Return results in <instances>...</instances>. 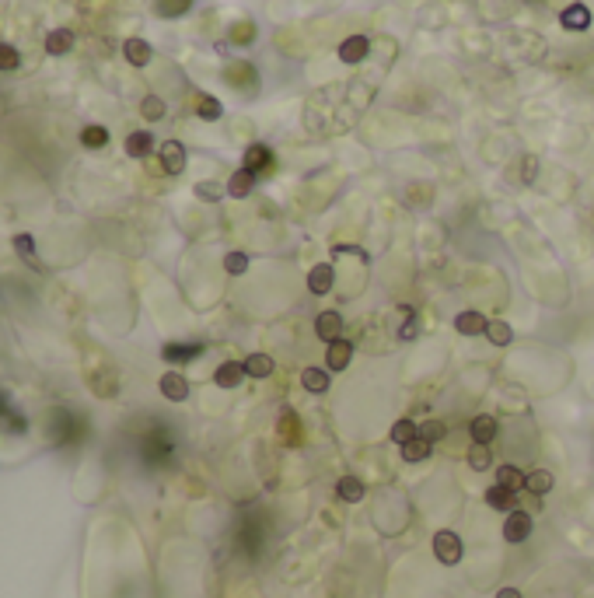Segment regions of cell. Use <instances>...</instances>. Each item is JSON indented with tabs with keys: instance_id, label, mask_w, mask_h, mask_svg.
Instances as JSON below:
<instances>
[{
	"instance_id": "obj_1",
	"label": "cell",
	"mask_w": 594,
	"mask_h": 598,
	"mask_svg": "<svg viewBox=\"0 0 594 598\" xmlns=\"http://www.w3.org/2000/svg\"><path fill=\"white\" fill-rule=\"evenodd\" d=\"M434 556H437L444 567H458V563H462V556H465V546H462L458 532L441 528V532L434 535Z\"/></svg>"
},
{
	"instance_id": "obj_2",
	"label": "cell",
	"mask_w": 594,
	"mask_h": 598,
	"mask_svg": "<svg viewBox=\"0 0 594 598\" xmlns=\"http://www.w3.org/2000/svg\"><path fill=\"white\" fill-rule=\"evenodd\" d=\"M531 528H535L531 514L517 507V511H510V514H507V521H503V539L517 546V542H524V539L531 535Z\"/></svg>"
},
{
	"instance_id": "obj_3",
	"label": "cell",
	"mask_w": 594,
	"mask_h": 598,
	"mask_svg": "<svg viewBox=\"0 0 594 598\" xmlns=\"http://www.w3.org/2000/svg\"><path fill=\"white\" fill-rule=\"evenodd\" d=\"M455 329H458L462 336H486L490 318H486L479 308H465V311H458V315H455Z\"/></svg>"
},
{
	"instance_id": "obj_4",
	"label": "cell",
	"mask_w": 594,
	"mask_h": 598,
	"mask_svg": "<svg viewBox=\"0 0 594 598\" xmlns=\"http://www.w3.org/2000/svg\"><path fill=\"white\" fill-rule=\"evenodd\" d=\"M315 336H318V340H325V343L339 340V336H343V315H339V311H332V308L318 311V318H315Z\"/></svg>"
},
{
	"instance_id": "obj_5",
	"label": "cell",
	"mask_w": 594,
	"mask_h": 598,
	"mask_svg": "<svg viewBox=\"0 0 594 598\" xmlns=\"http://www.w3.org/2000/svg\"><path fill=\"white\" fill-rule=\"evenodd\" d=\"M350 361H353V343H350V340L339 336V340L325 343V364H329L332 371H346Z\"/></svg>"
},
{
	"instance_id": "obj_6",
	"label": "cell",
	"mask_w": 594,
	"mask_h": 598,
	"mask_svg": "<svg viewBox=\"0 0 594 598\" xmlns=\"http://www.w3.org/2000/svg\"><path fill=\"white\" fill-rule=\"evenodd\" d=\"M158 154H161V168H165L168 175H179V172H186V147H182L179 140H165Z\"/></svg>"
},
{
	"instance_id": "obj_7",
	"label": "cell",
	"mask_w": 594,
	"mask_h": 598,
	"mask_svg": "<svg viewBox=\"0 0 594 598\" xmlns=\"http://www.w3.org/2000/svg\"><path fill=\"white\" fill-rule=\"evenodd\" d=\"M241 168H245V172H252V175H259V172H270V168H273V151H270L266 144H248Z\"/></svg>"
},
{
	"instance_id": "obj_8",
	"label": "cell",
	"mask_w": 594,
	"mask_h": 598,
	"mask_svg": "<svg viewBox=\"0 0 594 598\" xmlns=\"http://www.w3.org/2000/svg\"><path fill=\"white\" fill-rule=\"evenodd\" d=\"M560 25H563L567 32H584V28H591V7H588V4H570V7H563Z\"/></svg>"
},
{
	"instance_id": "obj_9",
	"label": "cell",
	"mask_w": 594,
	"mask_h": 598,
	"mask_svg": "<svg viewBox=\"0 0 594 598\" xmlns=\"http://www.w3.org/2000/svg\"><path fill=\"white\" fill-rule=\"evenodd\" d=\"M158 389H161V396L168 399V402H182V399L189 396V382H186V375H179V371H165L161 382H158Z\"/></svg>"
},
{
	"instance_id": "obj_10",
	"label": "cell",
	"mask_w": 594,
	"mask_h": 598,
	"mask_svg": "<svg viewBox=\"0 0 594 598\" xmlns=\"http://www.w3.org/2000/svg\"><path fill=\"white\" fill-rule=\"evenodd\" d=\"M367 53H371V39L367 35H350V39L339 42V60L343 63H360Z\"/></svg>"
},
{
	"instance_id": "obj_11",
	"label": "cell",
	"mask_w": 594,
	"mask_h": 598,
	"mask_svg": "<svg viewBox=\"0 0 594 598\" xmlns=\"http://www.w3.org/2000/svg\"><path fill=\"white\" fill-rule=\"evenodd\" d=\"M332 280H336L332 263H318V266H311V273H308V291L322 298V294H329V291H332Z\"/></svg>"
},
{
	"instance_id": "obj_12",
	"label": "cell",
	"mask_w": 594,
	"mask_h": 598,
	"mask_svg": "<svg viewBox=\"0 0 594 598\" xmlns=\"http://www.w3.org/2000/svg\"><path fill=\"white\" fill-rule=\"evenodd\" d=\"M496 420L490 413H479L472 423H469V437H472V444H493L496 441Z\"/></svg>"
},
{
	"instance_id": "obj_13",
	"label": "cell",
	"mask_w": 594,
	"mask_h": 598,
	"mask_svg": "<svg viewBox=\"0 0 594 598\" xmlns=\"http://www.w3.org/2000/svg\"><path fill=\"white\" fill-rule=\"evenodd\" d=\"M122 56H126L129 67H147L151 56H154V49H151V42H144V39H126V42H122Z\"/></svg>"
},
{
	"instance_id": "obj_14",
	"label": "cell",
	"mask_w": 594,
	"mask_h": 598,
	"mask_svg": "<svg viewBox=\"0 0 594 598\" xmlns=\"http://www.w3.org/2000/svg\"><path fill=\"white\" fill-rule=\"evenodd\" d=\"M241 378H245V364H241V361H224V364L213 371V382H217L220 389H238Z\"/></svg>"
},
{
	"instance_id": "obj_15",
	"label": "cell",
	"mask_w": 594,
	"mask_h": 598,
	"mask_svg": "<svg viewBox=\"0 0 594 598\" xmlns=\"http://www.w3.org/2000/svg\"><path fill=\"white\" fill-rule=\"evenodd\" d=\"M552 487H556V476H552L549 469H531V473H524V490H528L531 497H545Z\"/></svg>"
},
{
	"instance_id": "obj_16",
	"label": "cell",
	"mask_w": 594,
	"mask_h": 598,
	"mask_svg": "<svg viewBox=\"0 0 594 598\" xmlns=\"http://www.w3.org/2000/svg\"><path fill=\"white\" fill-rule=\"evenodd\" d=\"M486 504H490L493 511H500V514H510V511H517V494L507 490V487H500V483H493V487L486 490Z\"/></svg>"
},
{
	"instance_id": "obj_17",
	"label": "cell",
	"mask_w": 594,
	"mask_h": 598,
	"mask_svg": "<svg viewBox=\"0 0 594 598\" xmlns=\"http://www.w3.org/2000/svg\"><path fill=\"white\" fill-rule=\"evenodd\" d=\"M203 354V343H168L165 350H161V357L168 361V364H186V361H193Z\"/></svg>"
},
{
	"instance_id": "obj_18",
	"label": "cell",
	"mask_w": 594,
	"mask_h": 598,
	"mask_svg": "<svg viewBox=\"0 0 594 598\" xmlns=\"http://www.w3.org/2000/svg\"><path fill=\"white\" fill-rule=\"evenodd\" d=\"M74 49V32L70 28H53L49 35H46V53L49 56H63V53H70Z\"/></svg>"
},
{
	"instance_id": "obj_19",
	"label": "cell",
	"mask_w": 594,
	"mask_h": 598,
	"mask_svg": "<svg viewBox=\"0 0 594 598\" xmlns=\"http://www.w3.org/2000/svg\"><path fill=\"white\" fill-rule=\"evenodd\" d=\"M241 364H245V375H248V378H270L273 368H277L270 354H248Z\"/></svg>"
},
{
	"instance_id": "obj_20",
	"label": "cell",
	"mask_w": 594,
	"mask_h": 598,
	"mask_svg": "<svg viewBox=\"0 0 594 598\" xmlns=\"http://www.w3.org/2000/svg\"><path fill=\"white\" fill-rule=\"evenodd\" d=\"M151 151H154V137L147 130H137V133L126 137V154L129 158H147Z\"/></svg>"
},
{
	"instance_id": "obj_21",
	"label": "cell",
	"mask_w": 594,
	"mask_h": 598,
	"mask_svg": "<svg viewBox=\"0 0 594 598\" xmlns=\"http://www.w3.org/2000/svg\"><path fill=\"white\" fill-rule=\"evenodd\" d=\"M301 385H304L308 392L322 396V392H329V371H325V368H304V371H301Z\"/></svg>"
},
{
	"instance_id": "obj_22",
	"label": "cell",
	"mask_w": 594,
	"mask_h": 598,
	"mask_svg": "<svg viewBox=\"0 0 594 598\" xmlns=\"http://www.w3.org/2000/svg\"><path fill=\"white\" fill-rule=\"evenodd\" d=\"M336 497L346 500V504H357V500L364 497V480H360V476H339V483H336Z\"/></svg>"
},
{
	"instance_id": "obj_23",
	"label": "cell",
	"mask_w": 594,
	"mask_h": 598,
	"mask_svg": "<svg viewBox=\"0 0 594 598\" xmlns=\"http://www.w3.org/2000/svg\"><path fill=\"white\" fill-rule=\"evenodd\" d=\"M252 186H255V175H252V172H245V168H238V172L227 179V197L245 199L248 193H252Z\"/></svg>"
},
{
	"instance_id": "obj_24",
	"label": "cell",
	"mask_w": 594,
	"mask_h": 598,
	"mask_svg": "<svg viewBox=\"0 0 594 598\" xmlns=\"http://www.w3.org/2000/svg\"><path fill=\"white\" fill-rule=\"evenodd\" d=\"M430 451H434V444H430V441H423V437H416V441H409V444H402V448H398L402 462H423V459H430Z\"/></svg>"
},
{
	"instance_id": "obj_25",
	"label": "cell",
	"mask_w": 594,
	"mask_h": 598,
	"mask_svg": "<svg viewBox=\"0 0 594 598\" xmlns=\"http://www.w3.org/2000/svg\"><path fill=\"white\" fill-rule=\"evenodd\" d=\"M496 483L517 494V490H524V473H521L517 466H510V462H507V466H500V469H496Z\"/></svg>"
},
{
	"instance_id": "obj_26",
	"label": "cell",
	"mask_w": 594,
	"mask_h": 598,
	"mask_svg": "<svg viewBox=\"0 0 594 598\" xmlns=\"http://www.w3.org/2000/svg\"><path fill=\"white\" fill-rule=\"evenodd\" d=\"M388 437H392V444H409V441H416L419 437V427H416V420H396V427L388 430Z\"/></svg>"
},
{
	"instance_id": "obj_27",
	"label": "cell",
	"mask_w": 594,
	"mask_h": 598,
	"mask_svg": "<svg viewBox=\"0 0 594 598\" xmlns=\"http://www.w3.org/2000/svg\"><path fill=\"white\" fill-rule=\"evenodd\" d=\"M196 116L213 123V119H220V116H224V105L213 99V95H196Z\"/></svg>"
},
{
	"instance_id": "obj_28",
	"label": "cell",
	"mask_w": 594,
	"mask_h": 598,
	"mask_svg": "<svg viewBox=\"0 0 594 598\" xmlns=\"http://www.w3.org/2000/svg\"><path fill=\"white\" fill-rule=\"evenodd\" d=\"M469 466H472L476 473L490 469V466H493V451H490V444H472V448H469Z\"/></svg>"
},
{
	"instance_id": "obj_29",
	"label": "cell",
	"mask_w": 594,
	"mask_h": 598,
	"mask_svg": "<svg viewBox=\"0 0 594 598\" xmlns=\"http://www.w3.org/2000/svg\"><path fill=\"white\" fill-rule=\"evenodd\" d=\"M81 144L91 147V151H99V147L108 144V130H105V126H84V130H81Z\"/></svg>"
},
{
	"instance_id": "obj_30",
	"label": "cell",
	"mask_w": 594,
	"mask_h": 598,
	"mask_svg": "<svg viewBox=\"0 0 594 598\" xmlns=\"http://www.w3.org/2000/svg\"><path fill=\"white\" fill-rule=\"evenodd\" d=\"M486 336H490L493 347H510V343H514V329H510L507 322H490Z\"/></svg>"
},
{
	"instance_id": "obj_31",
	"label": "cell",
	"mask_w": 594,
	"mask_h": 598,
	"mask_svg": "<svg viewBox=\"0 0 594 598\" xmlns=\"http://www.w3.org/2000/svg\"><path fill=\"white\" fill-rule=\"evenodd\" d=\"M196 197L203 199V203H217V199L227 197V186H220V182H196Z\"/></svg>"
},
{
	"instance_id": "obj_32",
	"label": "cell",
	"mask_w": 594,
	"mask_h": 598,
	"mask_svg": "<svg viewBox=\"0 0 594 598\" xmlns=\"http://www.w3.org/2000/svg\"><path fill=\"white\" fill-rule=\"evenodd\" d=\"M398 315H402V325L396 329V336L398 340H412V336H416V311H412L409 304H402Z\"/></svg>"
},
{
	"instance_id": "obj_33",
	"label": "cell",
	"mask_w": 594,
	"mask_h": 598,
	"mask_svg": "<svg viewBox=\"0 0 594 598\" xmlns=\"http://www.w3.org/2000/svg\"><path fill=\"white\" fill-rule=\"evenodd\" d=\"M224 270H227L231 277H241V273L248 270V252H227V256H224Z\"/></svg>"
},
{
	"instance_id": "obj_34",
	"label": "cell",
	"mask_w": 594,
	"mask_h": 598,
	"mask_svg": "<svg viewBox=\"0 0 594 598\" xmlns=\"http://www.w3.org/2000/svg\"><path fill=\"white\" fill-rule=\"evenodd\" d=\"M444 434H448L444 420H423V427H419V437H423V441H430V444H437Z\"/></svg>"
},
{
	"instance_id": "obj_35",
	"label": "cell",
	"mask_w": 594,
	"mask_h": 598,
	"mask_svg": "<svg viewBox=\"0 0 594 598\" xmlns=\"http://www.w3.org/2000/svg\"><path fill=\"white\" fill-rule=\"evenodd\" d=\"M140 116L151 119V123H158V119L165 116V101L158 99V95H147V99L140 101Z\"/></svg>"
},
{
	"instance_id": "obj_36",
	"label": "cell",
	"mask_w": 594,
	"mask_h": 598,
	"mask_svg": "<svg viewBox=\"0 0 594 598\" xmlns=\"http://www.w3.org/2000/svg\"><path fill=\"white\" fill-rule=\"evenodd\" d=\"M14 249H18L21 259L35 263V242H32V235H14Z\"/></svg>"
},
{
	"instance_id": "obj_37",
	"label": "cell",
	"mask_w": 594,
	"mask_h": 598,
	"mask_svg": "<svg viewBox=\"0 0 594 598\" xmlns=\"http://www.w3.org/2000/svg\"><path fill=\"white\" fill-rule=\"evenodd\" d=\"M18 63H21L18 49L7 46V42H0V70H18Z\"/></svg>"
},
{
	"instance_id": "obj_38",
	"label": "cell",
	"mask_w": 594,
	"mask_h": 598,
	"mask_svg": "<svg viewBox=\"0 0 594 598\" xmlns=\"http://www.w3.org/2000/svg\"><path fill=\"white\" fill-rule=\"evenodd\" d=\"M186 7H189V0H161V4H158V11H161L165 18H175V14H182Z\"/></svg>"
},
{
	"instance_id": "obj_39",
	"label": "cell",
	"mask_w": 594,
	"mask_h": 598,
	"mask_svg": "<svg viewBox=\"0 0 594 598\" xmlns=\"http://www.w3.org/2000/svg\"><path fill=\"white\" fill-rule=\"evenodd\" d=\"M332 256L339 259V256H357V259H367V252L360 249V245H332Z\"/></svg>"
},
{
	"instance_id": "obj_40",
	"label": "cell",
	"mask_w": 594,
	"mask_h": 598,
	"mask_svg": "<svg viewBox=\"0 0 594 598\" xmlns=\"http://www.w3.org/2000/svg\"><path fill=\"white\" fill-rule=\"evenodd\" d=\"M524 182H535V175H538V158H524Z\"/></svg>"
},
{
	"instance_id": "obj_41",
	"label": "cell",
	"mask_w": 594,
	"mask_h": 598,
	"mask_svg": "<svg viewBox=\"0 0 594 598\" xmlns=\"http://www.w3.org/2000/svg\"><path fill=\"white\" fill-rule=\"evenodd\" d=\"M234 42H252V25H238V32H234Z\"/></svg>"
},
{
	"instance_id": "obj_42",
	"label": "cell",
	"mask_w": 594,
	"mask_h": 598,
	"mask_svg": "<svg viewBox=\"0 0 594 598\" xmlns=\"http://www.w3.org/2000/svg\"><path fill=\"white\" fill-rule=\"evenodd\" d=\"M496 598H524V595H521L517 588H500V592H496Z\"/></svg>"
}]
</instances>
